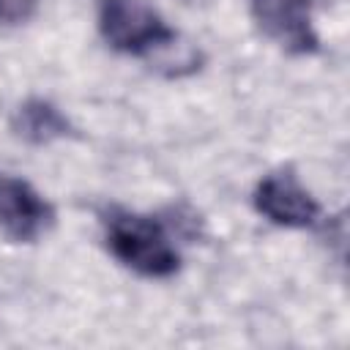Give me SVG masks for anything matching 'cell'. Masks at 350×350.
I'll return each mask as SVG.
<instances>
[{"instance_id":"obj_1","label":"cell","mask_w":350,"mask_h":350,"mask_svg":"<svg viewBox=\"0 0 350 350\" xmlns=\"http://www.w3.org/2000/svg\"><path fill=\"white\" fill-rule=\"evenodd\" d=\"M107 246L126 268L150 276L167 279L180 268V254L170 243L164 227L139 213H112L107 221Z\"/></svg>"},{"instance_id":"obj_2","label":"cell","mask_w":350,"mask_h":350,"mask_svg":"<svg viewBox=\"0 0 350 350\" xmlns=\"http://www.w3.org/2000/svg\"><path fill=\"white\" fill-rule=\"evenodd\" d=\"M98 33L126 55H150L178 41V33L148 0H98Z\"/></svg>"},{"instance_id":"obj_3","label":"cell","mask_w":350,"mask_h":350,"mask_svg":"<svg viewBox=\"0 0 350 350\" xmlns=\"http://www.w3.org/2000/svg\"><path fill=\"white\" fill-rule=\"evenodd\" d=\"M257 27L293 55H312L320 38L312 27V0H249Z\"/></svg>"},{"instance_id":"obj_4","label":"cell","mask_w":350,"mask_h":350,"mask_svg":"<svg viewBox=\"0 0 350 350\" xmlns=\"http://www.w3.org/2000/svg\"><path fill=\"white\" fill-rule=\"evenodd\" d=\"M254 208L276 227L306 230L320 219V202L298 183L293 172L265 175L254 189Z\"/></svg>"},{"instance_id":"obj_5","label":"cell","mask_w":350,"mask_h":350,"mask_svg":"<svg viewBox=\"0 0 350 350\" xmlns=\"http://www.w3.org/2000/svg\"><path fill=\"white\" fill-rule=\"evenodd\" d=\"M55 221L52 205L25 180L0 175V230L19 241L33 243Z\"/></svg>"},{"instance_id":"obj_6","label":"cell","mask_w":350,"mask_h":350,"mask_svg":"<svg viewBox=\"0 0 350 350\" xmlns=\"http://www.w3.org/2000/svg\"><path fill=\"white\" fill-rule=\"evenodd\" d=\"M11 129L19 139H25L30 145H49V142L71 134L68 118L52 101H44V98L22 101L11 118Z\"/></svg>"},{"instance_id":"obj_7","label":"cell","mask_w":350,"mask_h":350,"mask_svg":"<svg viewBox=\"0 0 350 350\" xmlns=\"http://www.w3.org/2000/svg\"><path fill=\"white\" fill-rule=\"evenodd\" d=\"M36 8H38V0H0V22L22 25L36 14Z\"/></svg>"}]
</instances>
